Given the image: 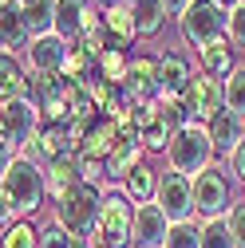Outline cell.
<instances>
[{
  "label": "cell",
  "instance_id": "obj_1",
  "mask_svg": "<svg viewBox=\"0 0 245 248\" xmlns=\"http://www.w3.org/2000/svg\"><path fill=\"white\" fill-rule=\"evenodd\" d=\"M48 197V173L28 162V158H12L0 170V205H4V225L28 221Z\"/></svg>",
  "mask_w": 245,
  "mask_h": 248
},
{
  "label": "cell",
  "instance_id": "obj_2",
  "mask_svg": "<svg viewBox=\"0 0 245 248\" xmlns=\"http://www.w3.org/2000/svg\"><path fill=\"white\" fill-rule=\"evenodd\" d=\"M213 158H218V150H213V138L206 126H198V122H190V126H182L174 138H170V150H166V162L170 170L186 173V177H198L213 166Z\"/></svg>",
  "mask_w": 245,
  "mask_h": 248
},
{
  "label": "cell",
  "instance_id": "obj_3",
  "mask_svg": "<svg viewBox=\"0 0 245 248\" xmlns=\"http://www.w3.org/2000/svg\"><path fill=\"white\" fill-rule=\"evenodd\" d=\"M95 248H135V205L127 193H107L95 232H91Z\"/></svg>",
  "mask_w": 245,
  "mask_h": 248
},
{
  "label": "cell",
  "instance_id": "obj_4",
  "mask_svg": "<svg viewBox=\"0 0 245 248\" xmlns=\"http://www.w3.org/2000/svg\"><path fill=\"white\" fill-rule=\"evenodd\" d=\"M103 189L99 185H79V189H71L64 201H55V217L52 221L59 229H68L71 236H91L95 232V221H99V209H103Z\"/></svg>",
  "mask_w": 245,
  "mask_h": 248
},
{
  "label": "cell",
  "instance_id": "obj_5",
  "mask_svg": "<svg viewBox=\"0 0 245 248\" xmlns=\"http://www.w3.org/2000/svg\"><path fill=\"white\" fill-rule=\"evenodd\" d=\"M178 28H182V40H186L194 51H202V47H210L213 40H226V32H229V12L218 4V0H194V4L182 12Z\"/></svg>",
  "mask_w": 245,
  "mask_h": 248
},
{
  "label": "cell",
  "instance_id": "obj_6",
  "mask_svg": "<svg viewBox=\"0 0 245 248\" xmlns=\"http://www.w3.org/2000/svg\"><path fill=\"white\" fill-rule=\"evenodd\" d=\"M44 126L40 110L28 103V99H16V103H0V138H4V162L20 158V154L28 150V142H32Z\"/></svg>",
  "mask_w": 245,
  "mask_h": 248
},
{
  "label": "cell",
  "instance_id": "obj_7",
  "mask_svg": "<svg viewBox=\"0 0 245 248\" xmlns=\"http://www.w3.org/2000/svg\"><path fill=\"white\" fill-rule=\"evenodd\" d=\"M155 205L170 217V225H186V221H194V213H198V205H194V177H186V173H178V170H162V177H158V197H155Z\"/></svg>",
  "mask_w": 245,
  "mask_h": 248
},
{
  "label": "cell",
  "instance_id": "obj_8",
  "mask_svg": "<svg viewBox=\"0 0 245 248\" xmlns=\"http://www.w3.org/2000/svg\"><path fill=\"white\" fill-rule=\"evenodd\" d=\"M194 205L202 221H218V217H229V209L237 205L229 193V177L222 166H210L206 173L194 177Z\"/></svg>",
  "mask_w": 245,
  "mask_h": 248
},
{
  "label": "cell",
  "instance_id": "obj_9",
  "mask_svg": "<svg viewBox=\"0 0 245 248\" xmlns=\"http://www.w3.org/2000/svg\"><path fill=\"white\" fill-rule=\"evenodd\" d=\"M182 103H186V110H190V122L210 126V122L226 110V79H210V75L198 71L194 83L186 87V95H182Z\"/></svg>",
  "mask_w": 245,
  "mask_h": 248
},
{
  "label": "cell",
  "instance_id": "obj_10",
  "mask_svg": "<svg viewBox=\"0 0 245 248\" xmlns=\"http://www.w3.org/2000/svg\"><path fill=\"white\" fill-rule=\"evenodd\" d=\"M99 20V8L95 0H55V36L68 40V44H79L83 32Z\"/></svg>",
  "mask_w": 245,
  "mask_h": 248
},
{
  "label": "cell",
  "instance_id": "obj_11",
  "mask_svg": "<svg viewBox=\"0 0 245 248\" xmlns=\"http://www.w3.org/2000/svg\"><path fill=\"white\" fill-rule=\"evenodd\" d=\"M127 103L135 107V103H155L158 99V59L155 55H146V51H139V55H131V79H127Z\"/></svg>",
  "mask_w": 245,
  "mask_h": 248
},
{
  "label": "cell",
  "instance_id": "obj_12",
  "mask_svg": "<svg viewBox=\"0 0 245 248\" xmlns=\"http://www.w3.org/2000/svg\"><path fill=\"white\" fill-rule=\"evenodd\" d=\"M68 47H71V44L59 40V36H40V40H32V47L24 51L28 75H64Z\"/></svg>",
  "mask_w": 245,
  "mask_h": 248
},
{
  "label": "cell",
  "instance_id": "obj_13",
  "mask_svg": "<svg viewBox=\"0 0 245 248\" xmlns=\"http://www.w3.org/2000/svg\"><path fill=\"white\" fill-rule=\"evenodd\" d=\"M170 236V217L150 201V205H135V248H166Z\"/></svg>",
  "mask_w": 245,
  "mask_h": 248
},
{
  "label": "cell",
  "instance_id": "obj_14",
  "mask_svg": "<svg viewBox=\"0 0 245 248\" xmlns=\"http://www.w3.org/2000/svg\"><path fill=\"white\" fill-rule=\"evenodd\" d=\"M190 83H194V67L186 55H178V51L158 55V87H162L158 99H182Z\"/></svg>",
  "mask_w": 245,
  "mask_h": 248
},
{
  "label": "cell",
  "instance_id": "obj_15",
  "mask_svg": "<svg viewBox=\"0 0 245 248\" xmlns=\"http://www.w3.org/2000/svg\"><path fill=\"white\" fill-rule=\"evenodd\" d=\"M0 44H4V55H24L32 47V32H28L24 8L12 4V0L0 4Z\"/></svg>",
  "mask_w": 245,
  "mask_h": 248
},
{
  "label": "cell",
  "instance_id": "obj_16",
  "mask_svg": "<svg viewBox=\"0 0 245 248\" xmlns=\"http://www.w3.org/2000/svg\"><path fill=\"white\" fill-rule=\"evenodd\" d=\"M210 138H213V150H218V158L222 162H229L233 154L245 146V118H237L233 110H222L218 118L210 122Z\"/></svg>",
  "mask_w": 245,
  "mask_h": 248
},
{
  "label": "cell",
  "instance_id": "obj_17",
  "mask_svg": "<svg viewBox=\"0 0 245 248\" xmlns=\"http://www.w3.org/2000/svg\"><path fill=\"white\" fill-rule=\"evenodd\" d=\"M237 67H241V63H237V47L229 44V36H226V40H213L210 47L198 51V71L210 75V79H229Z\"/></svg>",
  "mask_w": 245,
  "mask_h": 248
},
{
  "label": "cell",
  "instance_id": "obj_18",
  "mask_svg": "<svg viewBox=\"0 0 245 248\" xmlns=\"http://www.w3.org/2000/svg\"><path fill=\"white\" fill-rule=\"evenodd\" d=\"M44 173H48V197H52V201H64L71 189H79V185H83V173H79V154H68V158L52 162Z\"/></svg>",
  "mask_w": 245,
  "mask_h": 248
},
{
  "label": "cell",
  "instance_id": "obj_19",
  "mask_svg": "<svg viewBox=\"0 0 245 248\" xmlns=\"http://www.w3.org/2000/svg\"><path fill=\"white\" fill-rule=\"evenodd\" d=\"M119 142H122V138H119V122H115V118H99L95 126H91L87 142L79 146V154H83V158H99V162H107Z\"/></svg>",
  "mask_w": 245,
  "mask_h": 248
},
{
  "label": "cell",
  "instance_id": "obj_20",
  "mask_svg": "<svg viewBox=\"0 0 245 248\" xmlns=\"http://www.w3.org/2000/svg\"><path fill=\"white\" fill-rule=\"evenodd\" d=\"M28 87H32V75L20 67V59L16 55H0V103L28 99Z\"/></svg>",
  "mask_w": 245,
  "mask_h": 248
},
{
  "label": "cell",
  "instance_id": "obj_21",
  "mask_svg": "<svg viewBox=\"0 0 245 248\" xmlns=\"http://www.w3.org/2000/svg\"><path fill=\"white\" fill-rule=\"evenodd\" d=\"M142 142H119L115 146V154H111V158H107V181H127L139 166H142Z\"/></svg>",
  "mask_w": 245,
  "mask_h": 248
},
{
  "label": "cell",
  "instance_id": "obj_22",
  "mask_svg": "<svg viewBox=\"0 0 245 248\" xmlns=\"http://www.w3.org/2000/svg\"><path fill=\"white\" fill-rule=\"evenodd\" d=\"M158 177H162V170H150V166L142 162L127 181H122V193H127L135 205H150V201L158 197Z\"/></svg>",
  "mask_w": 245,
  "mask_h": 248
},
{
  "label": "cell",
  "instance_id": "obj_23",
  "mask_svg": "<svg viewBox=\"0 0 245 248\" xmlns=\"http://www.w3.org/2000/svg\"><path fill=\"white\" fill-rule=\"evenodd\" d=\"M24 20H28L32 40L55 36V0H28V4H24Z\"/></svg>",
  "mask_w": 245,
  "mask_h": 248
},
{
  "label": "cell",
  "instance_id": "obj_24",
  "mask_svg": "<svg viewBox=\"0 0 245 248\" xmlns=\"http://www.w3.org/2000/svg\"><path fill=\"white\" fill-rule=\"evenodd\" d=\"M135 8V28H139V36L150 40V36H158L162 32V24H166V8H162V0H139Z\"/></svg>",
  "mask_w": 245,
  "mask_h": 248
},
{
  "label": "cell",
  "instance_id": "obj_25",
  "mask_svg": "<svg viewBox=\"0 0 245 248\" xmlns=\"http://www.w3.org/2000/svg\"><path fill=\"white\" fill-rule=\"evenodd\" d=\"M202 248H237L226 217H218V221H202Z\"/></svg>",
  "mask_w": 245,
  "mask_h": 248
},
{
  "label": "cell",
  "instance_id": "obj_26",
  "mask_svg": "<svg viewBox=\"0 0 245 248\" xmlns=\"http://www.w3.org/2000/svg\"><path fill=\"white\" fill-rule=\"evenodd\" d=\"M170 138H174V130L166 126L162 114H158V118L142 130V150H146V154H162V150H170Z\"/></svg>",
  "mask_w": 245,
  "mask_h": 248
},
{
  "label": "cell",
  "instance_id": "obj_27",
  "mask_svg": "<svg viewBox=\"0 0 245 248\" xmlns=\"http://www.w3.org/2000/svg\"><path fill=\"white\" fill-rule=\"evenodd\" d=\"M4 248H40V232L28 225V221L4 225Z\"/></svg>",
  "mask_w": 245,
  "mask_h": 248
},
{
  "label": "cell",
  "instance_id": "obj_28",
  "mask_svg": "<svg viewBox=\"0 0 245 248\" xmlns=\"http://www.w3.org/2000/svg\"><path fill=\"white\" fill-rule=\"evenodd\" d=\"M226 110H233L237 118H245V67H237L226 79Z\"/></svg>",
  "mask_w": 245,
  "mask_h": 248
},
{
  "label": "cell",
  "instance_id": "obj_29",
  "mask_svg": "<svg viewBox=\"0 0 245 248\" xmlns=\"http://www.w3.org/2000/svg\"><path fill=\"white\" fill-rule=\"evenodd\" d=\"M166 248H202V225L186 221V225H170Z\"/></svg>",
  "mask_w": 245,
  "mask_h": 248
},
{
  "label": "cell",
  "instance_id": "obj_30",
  "mask_svg": "<svg viewBox=\"0 0 245 248\" xmlns=\"http://www.w3.org/2000/svg\"><path fill=\"white\" fill-rule=\"evenodd\" d=\"M40 248H71V232L52 221V225L40 229Z\"/></svg>",
  "mask_w": 245,
  "mask_h": 248
},
{
  "label": "cell",
  "instance_id": "obj_31",
  "mask_svg": "<svg viewBox=\"0 0 245 248\" xmlns=\"http://www.w3.org/2000/svg\"><path fill=\"white\" fill-rule=\"evenodd\" d=\"M229 44L237 47V51H245V4H237L233 12H229Z\"/></svg>",
  "mask_w": 245,
  "mask_h": 248
},
{
  "label": "cell",
  "instance_id": "obj_32",
  "mask_svg": "<svg viewBox=\"0 0 245 248\" xmlns=\"http://www.w3.org/2000/svg\"><path fill=\"white\" fill-rule=\"evenodd\" d=\"M229 232H233V240H237V248H245V201H237L233 209H229Z\"/></svg>",
  "mask_w": 245,
  "mask_h": 248
},
{
  "label": "cell",
  "instance_id": "obj_33",
  "mask_svg": "<svg viewBox=\"0 0 245 248\" xmlns=\"http://www.w3.org/2000/svg\"><path fill=\"white\" fill-rule=\"evenodd\" d=\"M229 173H233V177L245 185V146H241V150L233 154V158H229Z\"/></svg>",
  "mask_w": 245,
  "mask_h": 248
},
{
  "label": "cell",
  "instance_id": "obj_34",
  "mask_svg": "<svg viewBox=\"0 0 245 248\" xmlns=\"http://www.w3.org/2000/svg\"><path fill=\"white\" fill-rule=\"evenodd\" d=\"M194 4V0H162V8H166V16H174V20H182V12H186Z\"/></svg>",
  "mask_w": 245,
  "mask_h": 248
},
{
  "label": "cell",
  "instance_id": "obj_35",
  "mask_svg": "<svg viewBox=\"0 0 245 248\" xmlns=\"http://www.w3.org/2000/svg\"><path fill=\"white\" fill-rule=\"evenodd\" d=\"M119 4H127V0H95L99 12H111V8H119Z\"/></svg>",
  "mask_w": 245,
  "mask_h": 248
},
{
  "label": "cell",
  "instance_id": "obj_36",
  "mask_svg": "<svg viewBox=\"0 0 245 248\" xmlns=\"http://www.w3.org/2000/svg\"><path fill=\"white\" fill-rule=\"evenodd\" d=\"M218 4H222V8H226V12H233V8H237V4H245V0H218Z\"/></svg>",
  "mask_w": 245,
  "mask_h": 248
},
{
  "label": "cell",
  "instance_id": "obj_37",
  "mask_svg": "<svg viewBox=\"0 0 245 248\" xmlns=\"http://www.w3.org/2000/svg\"><path fill=\"white\" fill-rule=\"evenodd\" d=\"M12 4H20V8H24V4H28V0H12Z\"/></svg>",
  "mask_w": 245,
  "mask_h": 248
},
{
  "label": "cell",
  "instance_id": "obj_38",
  "mask_svg": "<svg viewBox=\"0 0 245 248\" xmlns=\"http://www.w3.org/2000/svg\"><path fill=\"white\" fill-rule=\"evenodd\" d=\"M127 4H139V0H127Z\"/></svg>",
  "mask_w": 245,
  "mask_h": 248
}]
</instances>
